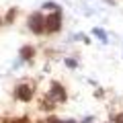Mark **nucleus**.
I'll return each instance as SVG.
<instances>
[{
	"label": "nucleus",
	"instance_id": "obj_2",
	"mask_svg": "<svg viewBox=\"0 0 123 123\" xmlns=\"http://www.w3.org/2000/svg\"><path fill=\"white\" fill-rule=\"evenodd\" d=\"M29 29L33 31V33H37V35L45 31V18H43L41 12H33L29 17Z\"/></svg>",
	"mask_w": 123,
	"mask_h": 123
},
{
	"label": "nucleus",
	"instance_id": "obj_5",
	"mask_svg": "<svg viewBox=\"0 0 123 123\" xmlns=\"http://www.w3.org/2000/svg\"><path fill=\"white\" fill-rule=\"evenodd\" d=\"M21 57L23 60H31V57H33V47H23L21 49Z\"/></svg>",
	"mask_w": 123,
	"mask_h": 123
},
{
	"label": "nucleus",
	"instance_id": "obj_3",
	"mask_svg": "<svg viewBox=\"0 0 123 123\" xmlns=\"http://www.w3.org/2000/svg\"><path fill=\"white\" fill-rule=\"evenodd\" d=\"M14 97H17L18 101H23V103H29L31 98H33V88H31L29 84H18V86L14 88Z\"/></svg>",
	"mask_w": 123,
	"mask_h": 123
},
{
	"label": "nucleus",
	"instance_id": "obj_8",
	"mask_svg": "<svg viewBox=\"0 0 123 123\" xmlns=\"http://www.w3.org/2000/svg\"><path fill=\"white\" fill-rule=\"evenodd\" d=\"M66 66H70V68H76V62H74V60H66Z\"/></svg>",
	"mask_w": 123,
	"mask_h": 123
},
{
	"label": "nucleus",
	"instance_id": "obj_6",
	"mask_svg": "<svg viewBox=\"0 0 123 123\" xmlns=\"http://www.w3.org/2000/svg\"><path fill=\"white\" fill-rule=\"evenodd\" d=\"M94 35H97L98 39H103V41H107V35H105V31H103V29H94Z\"/></svg>",
	"mask_w": 123,
	"mask_h": 123
},
{
	"label": "nucleus",
	"instance_id": "obj_4",
	"mask_svg": "<svg viewBox=\"0 0 123 123\" xmlns=\"http://www.w3.org/2000/svg\"><path fill=\"white\" fill-rule=\"evenodd\" d=\"M66 90H64V86H60L57 82H53L51 84V90L47 92V98H51V101H55V103H64L66 101Z\"/></svg>",
	"mask_w": 123,
	"mask_h": 123
},
{
	"label": "nucleus",
	"instance_id": "obj_1",
	"mask_svg": "<svg viewBox=\"0 0 123 123\" xmlns=\"http://www.w3.org/2000/svg\"><path fill=\"white\" fill-rule=\"evenodd\" d=\"M60 29H62V12L55 10L49 17H45V31L47 33H57Z\"/></svg>",
	"mask_w": 123,
	"mask_h": 123
},
{
	"label": "nucleus",
	"instance_id": "obj_9",
	"mask_svg": "<svg viewBox=\"0 0 123 123\" xmlns=\"http://www.w3.org/2000/svg\"><path fill=\"white\" fill-rule=\"evenodd\" d=\"M117 123H123V113H121V115L117 117Z\"/></svg>",
	"mask_w": 123,
	"mask_h": 123
},
{
	"label": "nucleus",
	"instance_id": "obj_7",
	"mask_svg": "<svg viewBox=\"0 0 123 123\" xmlns=\"http://www.w3.org/2000/svg\"><path fill=\"white\" fill-rule=\"evenodd\" d=\"M43 8H53V10H57V4H55V2H45Z\"/></svg>",
	"mask_w": 123,
	"mask_h": 123
}]
</instances>
